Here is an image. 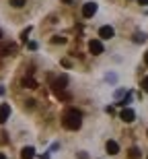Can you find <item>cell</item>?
Instances as JSON below:
<instances>
[{
    "label": "cell",
    "mask_w": 148,
    "mask_h": 159,
    "mask_svg": "<svg viewBox=\"0 0 148 159\" xmlns=\"http://www.w3.org/2000/svg\"><path fill=\"white\" fill-rule=\"evenodd\" d=\"M97 8H99V6H97V2H87V4L82 6V17L84 19H91L97 12Z\"/></svg>",
    "instance_id": "cell-4"
},
{
    "label": "cell",
    "mask_w": 148,
    "mask_h": 159,
    "mask_svg": "<svg viewBox=\"0 0 148 159\" xmlns=\"http://www.w3.org/2000/svg\"><path fill=\"white\" fill-rule=\"evenodd\" d=\"M11 4L15 6V8H23V6H25V0H11Z\"/></svg>",
    "instance_id": "cell-14"
},
{
    "label": "cell",
    "mask_w": 148,
    "mask_h": 159,
    "mask_svg": "<svg viewBox=\"0 0 148 159\" xmlns=\"http://www.w3.org/2000/svg\"><path fill=\"white\" fill-rule=\"evenodd\" d=\"M130 159H140V151H138L136 147L130 149Z\"/></svg>",
    "instance_id": "cell-12"
},
{
    "label": "cell",
    "mask_w": 148,
    "mask_h": 159,
    "mask_svg": "<svg viewBox=\"0 0 148 159\" xmlns=\"http://www.w3.org/2000/svg\"><path fill=\"white\" fill-rule=\"evenodd\" d=\"M52 43H66V37H62V35H53V37H52Z\"/></svg>",
    "instance_id": "cell-13"
},
{
    "label": "cell",
    "mask_w": 148,
    "mask_h": 159,
    "mask_svg": "<svg viewBox=\"0 0 148 159\" xmlns=\"http://www.w3.org/2000/svg\"><path fill=\"white\" fill-rule=\"evenodd\" d=\"M144 62H146V64H148V52H146V56H144Z\"/></svg>",
    "instance_id": "cell-20"
},
{
    "label": "cell",
    "mask_w": 148,
    "mask_h": 159,
    "mask_svg": "<svg viewBox=\"0 0 148 159\" xmlns=\"http://www.w3.org/2000/svg\"><path fill=\"white\" fill-rule=\"evenodd\" d=\"M35 157V149L33 147H23L21 149V159H33Z\"/></svg>",
    "instance_id": "cell-10"
},
{
    "label": "cell",
    "mask_w": 148,
    "mask_h": 159,
    "mask_svg": "<svg viewBox=\"0 0 148 159\" xmlns=\"http://www.w3.org/2000/svg\"><path fill=\"white\" fill-rule=\"evenodd\" d=\"M130 99H132V93H128V95H125V99L121 101V103H119V106H124V107H128V103H130Z\"/></svg>",
    "instance_id": "cell-16"
},
{
    "label": "cell",
    "mask_w": 148,
    "mask_h": 159,
    "mask_svg": "<svg viewBox=\"0 0 148 159\" xmlns=\"http://www.w3.org/2000/svg\"><path fill=\"white\" fill-rule=\"evenodd\" d=\"M0 159H6V155H2V153H0Z\"/></svg>",
    "instance_id": "cell-22"
},
{
    "label": "cell",
    "mask_w": 148,
    "mask_h": 159,
    "mask_svg": "<svg viewBox=\"0 0 148 159\" xmlns=\"http://www.w3.org/2000/svg\"><path fill=\"white\" fill-rule=\"evenodd\" d=\"M29 33H31V27H27V29H25L23 33H21V39H23V41H27V39H29Z\"/></svg>",
    "instance_id": "cell-15"
},
{
    "label": "cell",
    "mask_w": 148,
    "mask_h": 159,
    "mask_svg": "<svg viewBox=\"0 0 148 159\" xmlns=\"http://www.w3.org/2000/svg\"><path fill=\"white\" fill-rule=\"evenodd\" d=\"M64 126L68 130H78L82 126V114L76 112V110H68L64 114Z\"/></svg>",
    "instance_id": "cell-1"
},
{
    "label": "cell",
    "mask_w": 148,
    "mask_h": 159,
    "mask_svg": "<svg viewBox=\"0 0 148 159\" xmlns=\"http://www.w3.org/2000/svg\"><path fill=\"white\" fill-rule=\"evenodd\" d=\"M66 85H68V77H66V75H62V77H58L56 81H53V89H56V91L66 89Z\"/></svg>",
    "instance_id": "cell-6"
},
{
    "label": "cell",
    "mask_w": 148,
    "mask_h": 159,
    "mask_svg": "<svg viewBox=\"0 0 148 159\" xmlns=\"http://www.w3.org/2000/svg\"><path fill=\"white\" fill-rule=\"evenodd\" d=\"M134 39H136V41H144V39H146V35H144V33H136Z\"/></svg>",
    "instance_id": "cell-17"
},
{
    "label": "cell",
    "mask_w": 148,
    "mask_h": 159,
    "mask_svg": "<svg viewBox=\"0 0 148 159\" xmlns=\"http://www.w3.org/2000/svg\"><path fill=\"white\" fill-rule=\"evenodd\" d=\"M0 39H2V31H0Z\"/></svg>",
    "instance_id": "cell-23"
},
{
    "label": "cell",
    "mask_w": 148,
    "mask_h": 159,
    "mask_svg": "<svg viewBox=\"0 0 148 159\" xmlns=\"http://www.w3.org/2000/svg\"><path fill=\"white\" fill-rule=\"evenodd\" d=\"M89 52L93 54V56L103 54V43H101V39H91L89 41Z\"/></svg>",
    "instance_id": "cell-3"
},
{
    "label": "cell",
    "mask_w": 148,
    "mask_h": 159,
    "mask_svg": "<svg viewBox=\"0 0 148 159\" xmlns=\"http://www.w3.org/2000/svg\"><path fill=\"white\" fill-rule=\"evenodd\" d=\"M105 149H107V153H109V155H117L119 153V145L115 141H107L105 143Z\"/></svg>",
    "instance_id": "cell-9"
},
{
    "label": "cell",
    "mask_w": 148,
    "mask_h": 159,
    "mask_svg": "<svg viewBox=\"0 0 148 159\" xmlns=\"http://www.w3.org/2000/svg\"><path fill=\"white\" fill-rule=\"evenodd\" d=\"M138 2H140L142 6H148V0H138Z\"/></svg>",
    "instance_id": "cell-19"
},
{
    "label": "cell",
    "mask_w": 148,
    "mask_h": 159,
    "mask_svg": "<svg viewBox=\"0 0 148 159\" xmlns=\"http://www.w3.org/2000/svg\"><path fill=\"white\" fill-rule=\"evenodd\" d=\"M62 2H66V4H70V2H72V0H62Z\"/></svg>",
    "instance_id": "cell-21"
},
{
    "label": "cell",
    "mask_w": 148,
    "mask_h": 159,
    "mask_svg": "<svg viewBox=\"0 0 148 159\" xmlns=\"http://www.w3.org/2000/svg\"><path fill=\"white\" fill-rule=\"evenodd\" d=\"M113 35H115V31H113L111 25H105V27H101V29H99V37H101V39H111Z\"/></svg>",
    "instance_id": "cell-5"
},
{
    "label": "cell",
    "mask_w": 148,
    "mask_h": 159,
    "mask_svg": "<svg viewBox=\"0 0 148 159\" xmlns=\"http://www.w3.org/2000/svg\"><path fill=\"white\" fill-rule=\"evenodd\" d=\"M8 116H11V106L8 103H2L0 106V124H4L8 120Z\"/></svg>",
    "instance_id": "cell-7"
},
{
    "label": "cell",
    "mask_w": 148,
    "mask_h": 159,
    "mask_svg": "<svg viewBox=\"0 0 148 159\" xmlns=\"http://www.w3.org/2000/svg\"><path fill=\"white\" fill-rule=\"evenodd\" d=\"M142 89H144V91H148V77L142 81Z\"/></svg>",
    "instance_id": "cell-18"
},
{
    "label": "cell",
    "mask_w": 148,
    "mask_h": 159,
    "mask_svg": "<svg viewBox=\"0 0 148 159\" xmlns=\"http://www.w3.org/2000/svg\"><path fill=\"white\" fill-rule=\"evenodd\" d=\"M119 118L124 120L125 124H130V122H134V120H136V112H134L132 107H124V110H121V114H119Z\"/></svg>",
    "instance_id": "cell-2"
},
{
    "label": "cell",
    "mask_w": 148,
    "mask_h": 159,
    "mask_svg": "<svg viewBox=\"0 0 148 159\" xmlns=\"http://www.w3.org/2000/svg\"><path fill=\"white\" fill-rule=\"evenodd\" d=\"M15 52H17L15 43H2L0 46V56H8V54H15Z\"/></svg>",
    "instance_id": "cell-8"
},
{
    "label": "cell",
    "mask_w": 148,
    "mask_h": 159,
    "mask_svg": "<svg viewBox=\"0 0 148 159\" xmlns=\"http://www.w3.org/2000/svg\"><path fill=\"white\" fill-rule=\"evenodd\" d=\"M23 87H27V89H35L37 87V83L35 81H33V79H23Z\"/></svg>",
    "instance_id": "cell-11"
}]
</instances>
